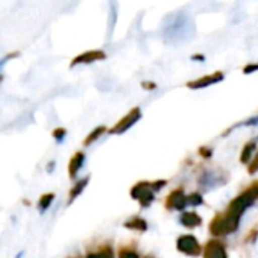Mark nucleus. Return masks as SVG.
<instances>
[{
    "label": "nucleus",
    "mask_w": 258,
    "mask_h": 258,
    "mask_svg": "<svg viewBox=\"0 0 258 258\" xmlns=\"http://www.w3.org/2000/svg\"><path fill=\"white\" fill-rule=\"evenodd\" d=\"M237 226H238V219L234 217V216H231L226 211L223 214H217L213 219V222L210 225V231L214 235H226V234L235 231Z\"/></svg>",
    "instance_id": "f257e3e1"
},
{
    "label": "nucleus",
    "mask_w": 258,
    "mask_h": 258,
    "mask_svg": "<svg viewBox=\"0 0 258 258\" xmlns=\"http://www.w3.org/2000/svg\"><path fill=\"white\" fill-rule=\"evenodd\" d=\"M256 196H258L256 187H252V188L246 190L244 193H241L238 198H235V199L231 202V205H229V208H228V213H229L231 216L240 219V216L246 211V208L250 207V205L253 204V201H255Z\"/></svg>",
    "instance_id": "f03ea898"
},
{
    "label": "nucleus",
    "mask_w": 258,
    "mask_h": 258,
    "mask_svg": "<svg viewBox=\"0 0 258 258\" xmlns=\"http://www.w3.org/2000/svg\"><path fill=\"white\" fill-rule=\"evenodd\" d=\"M106 58V53L102 52V50H87L78 56H75L72 59V67L75 66H81V64H91V62H96V61H102Z\"/></svg>",
    "instance_id": "7ed1b4c3"
},
{
    "label": "nucleus",
    "mask_w": 258,
    "mask_h": 258,
    "mask_svg": "<svg viewBox=\"0 0 258 258\" xmlns=\"http://www.w3.org/2000/svg\"><path fill=\"white\" fill-rule=\"evenodd\" d=\"M139 118H140V109H139V108H134L131 112H129L126 117H123V118L111 129V134H121V133H124L126 129L131 127Z\"/></svg>",
    "instance_id": "20e7f679"
},
{
    "label": "nucleus",
    "mask_w": 258,
    "mask_h": 258,
    "mask_svg": "<svg viewBox=\"0 0 258 258\" xmlns=\"http://www.w3.org/2000/svg\"><path fill=\"white\" fill-rule=\"evenodd\" d=\"M178 249L187 255H198L201 252V246L193 235H181L178 238Z\"/></svg>",
    "instance_id": "39448f33"
},
{
    "label": "nucleus",
    "mask_w": 258,
    "mask_h": 258,
    "mask_svg": "<svg viewBox=\"0 0 258 258\" xmlns=\"http://www.w3.org/2000/svg\"><path fill=\"white\" fill-rule=\"evenodd\" d=\"M204 258H228L226 250L220 241L211 240L207 243L205 250H204Z\"/></svg>",
    "instance_id": "423d86ee"
},
{
    "label": "nucleus",
    "mask_w": 258,
    "mask_h": 258,
    "mask_svg": "<svg viewBox=\"0 0 258 258\" xmlns=\"http://www.w3.org/2000/svg\"><path fill=\"white\" fill-rule=\"evenodd\" d=\"M222 79H223V73L216 72V73L208 75V76H204V78H201V79H198V81H191V82H188L187 85H188L190 88H204V87L213 85V84H216V82H219V81H222Z\"/></svg>",
    "instance_id": "0eeeda50"
},
{
    "label": "nucleus",
    "mask_w": 258,
    "mask_h": 258,
    "mask_svg": "<svg viewBox=\"0 0 258 258\" xmlns=\"http://www.w3.org/2000/svg\"><path fill=\"white\" fill-rule=\"evenodd\" d=\"M185 204H187V198H185L184 191L179 190V188L175 190V191H172V193L169 195V198H167V207H169V208L184 210Z\"/></svg>",
    "instance_id": "6e6552de"
},
{
    "label": "nucleus",
    "mask_w": 258,
    "mask_h": 258,
    "mask_svg": "<svg viewBox=\"0 0 258 258\" xmlns=\"http://www.w3.org/2000/svg\"><path fill=\"white\" fill-rule=\"evenodd\" d=\"M84 161H85V155H84L82 152H76V154L72 157V160H70V163H69V175H70L72 179H75V176L78 175V172H79L81 167L84 166Z\"/></svg>",
    "instance_id": "1a4fd4ad"
},
{
    "label": "nucleus",
    "mask_w": 258,
    "mask_h": 258,
    "mask_svg": "<svg viewBox=\"0 0 258 258\" xmlns=\"http://www.w3.org/2000/svg\"><path fill=\"white\" fill-rule=\"evenodd\" d=\"M201 216L196 214V213H184L182 217H181V223L187 228H195V226H199L201 225Z\"/></svg>",
    "instance_id": "9d476101"
},
{
    "label": "nucleus",
    "mask_w": 258,
    "mask_h": 258,
    "mask_svg": "<svg viewBox=\"0 0 258 258\" xmlns=\"http://www.w3.org/2000/svg\"><path fill=\"white\" fill-rule=\"evenodd\" d=\"M87 184H88V178H84L82 181H79V182H76L75 184V187L70 190V199H69V204H72L82 191H84V188L87 187Z\"/></svg>",
    "instance_id": "9b49d317"
},
{
    "label": "nucleus",
    "mask_w": 258,
    "mask_h": 258,
    "mask_svg": "<svg viewBox=\"0 0 258 258\" xmlns=\"http://www.w3.org/2000/svg\"><path fill=\"white\" fill-rule=\"evenodd\" d=\"M53 199H55V195H53V193H46V195H43V196L40 198V201H38V210H40V213L47 211V210L50 208Z\"/></svg>",
    "instance_id": "f8f14e48"
},
{
    "label": "nucleus",
    "mask_w": 258,
    "mask_h": 258,
    "mask_svg": "<svg viewBox=\"0 0 258 258\" xmlns=\"http://www.w3.org/2000/svg\"><path fill=\"white\" fill-rule=\"evenodd\" d=\"M255 151V143H247L244 148H243V152H241V163H250V157Z\"/></svg>",
    "instance_id": "ddd939ff"
},
{
    "label": "nucleus",
    "mask_w": 258,
    "mask_h": 258,
    "mask_svg": "<svg viewBox=\"0 0 258 258\" xmlns=\"http://www.w3.org/2000/svg\"><path fill=\"white\" fill-rule=\"evenodd\" d=\"M103 133H105V126H99V127H96L94 131H93V133H91V134H90L87 139H85L84 145H85V146L91 145V143H93V142H96V140H97V139H99V137H100Z\"/></svg>",
    "instance_id": "4468645a"
},
{
    "label": "nucleus",
    "mask_w": 258,
    "mask_h": 258,
    "mask_svg": "<svg viewBox=\"0 0 258 258\" xmlns=\"http://www.w3.org/2000/svg\"><path fill=\"white\" fill-rule=\"evenodd\" d=\"M139 201H140L142 207H149V205L152 204V201H154V193H152L149 188H146V190L139 196Z\"/></svg>",
    "instance_id": "2eb2a0df"
},
{
    "label": "nucleus",
    "mask_w": 258,
    "mask_h": 258,
    "mask_svg": "<svg viewBox=\"0 0 258 258\" xmlns=\"http://www.w3.org/2000/svg\"><path fill=\"white\" fill-rule=\"evenodd\" d=\"M126 228H133V229L145 231V229H146L148 226H146V222H145L143 219L137 217V219H133V220H129V222L126 223Z\"/></svg>",
    "instance_id": "dca6fc26"
},
{
    "label": "nucleus",
    "mask_w": 258,
    "mask_h": 258,
    "mask_svg": "<svg viewBox=\"0 0 258 258\" xmlns=\"http://www.w3.org/2000/svg\"><path fill=\"white\" fill-rule=\"evenodd\" d=\"M87 258H112V252L106 247L100 252H96V253H88Z\"/></svg>",
    "instance_id": "f3484780"
},
{
    "label": "nucleus",
    "mask_w": 258,
    "mask_h": 258,
    "mask_svg": "<svg viewBox=\"0 0 258 258\" xmlns=\"http://www.w3.org/2000/svg\"><path fill=\"white\" fill-rule=\"evenodd\" d=\"M17 56H20V52L19 50H16V52H11V53H8V55H5L2 59H0V70H2V67L8 62V61H11V59H14V58H17Z\"/></svg>",
    "instance_id": "a211bd4d"
},
{
    "label": "nucleus",
    "mask_w": 258,
    "mask_h": 258,
    "mask_svg": "<svg viewBox=\"0 0 258 258\" xmlns=\"http://www.w3.org/2000/svg\"><path fill=\"white\" fill-rule=\"evenodd\" d=\"M118 256L120 258H139V253L133 249H121Z\"/></svg>",
    "instance_id": "6ab92c4d"
},
{
    "label": "nucleus",
    "mask_w": 258,
    "mask_h": 258,
    "mask_svg": "<svg viewBox=\"0 0 258 258\" xmlns=\"http://www.w3.org/2000/svg\"><path fill=\"white\" fill-rule=\"evenodd\" d=\"M66 134H67V133H66V129H64V127H56V129H55V131L52 133V136H53V139H55V140H56L58 143L64 140V137H66Z\"/></svg>",
    "instance_id": "aec40b11"
},
{
    "label": "nucleus",
    "mask_w": 258,
    "mask_h": 258,
    "mask_svg": "<svg viewBox=\"0 0 258 258\" xmlns=\"http://www.w3.org/2000/svg\"><path fill=\"white\" fill-rule=\"evenodd\" d=\"M187 202L191 204V205H201L202 204V196L198 195V193H193L187 198Z\"/></svg>",
    "instance_id": "412c9836"
},
{
    "label": "nucleus",
    "mask_w": 258,
    "mask_h": 258,
    "mask_svg": "<svg viewBox=\"0 0 258 258\" xmlns=\"http://www.w3.org/2000/svg\"><path fill=\"white\" fill-rule=\"evenodd\" d=\"M256 170H258V151H256V155L249 163V173H255Z\"/></svg>",
    "instance_id": "4be33fe9"
},
{
    "label": "nucleus",
    "mask_w": 258,
    "mask_h": 258,
    "mask_svg": "<svg viewBox=\"0 0 258 258\" xmlns=\"http://www.w3.org/2000/svg\"><path fill=\"white\" fill-rule=\"evenodd\" d=\"M164 185H166V181H157V182H154L152 187H154L155 190H158V188H163Z\"/></svg>",
    "instance_id": "5701e85b"
},
{
    "label": "nucleus",
    "mask_w": 258,
    "mask_h": 258,
    "mask_svg": "<svg viewBox=\"0 0 258 258\" xmlns=\"http://www.w3.org/2000/svg\"><path fill=\"white\" fill-rule=\"evenodd\" d=\"M23 255H25V252L22 250V252H19V253L16 255V258H23Z\"/></svg>",
    "instance_id": "b1692460"
},
{
    "label": "nucleus",
    "mask_w": 258,
    "mask_h": 258,
    "mask_svg": "<svg viewBox=\"0 0 258 258\" xmlns=\"http://www.w3.org/2000/svg\"><path fill=\"white\" fill-rule=\"evenodd\" d=\"M255 187H256V190H258V185H255Z\"/></svg>",
    "instance_id": "393cba45"
}]
</instances>
